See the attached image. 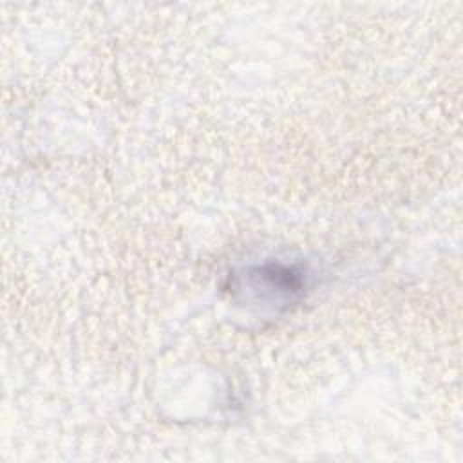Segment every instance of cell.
<instances>
[{
    "label": "cell",
    "instance_id": "cell-1",
    "mask_svg": "<svg viewBox=\"0 0 463 463\" xmlns=\"http://www.w3.org/2000/svg\"><path fill=\"white\" fill-rule=\"evenodd\" d=\"M307 269L302 264L264 262L250 266L242 275H237V289L250 293L257 302L288 306L302 297L307 288Z\"/></svg>",
    "mask_w": 463,
    "mask_h": 463
}]
</instances>
